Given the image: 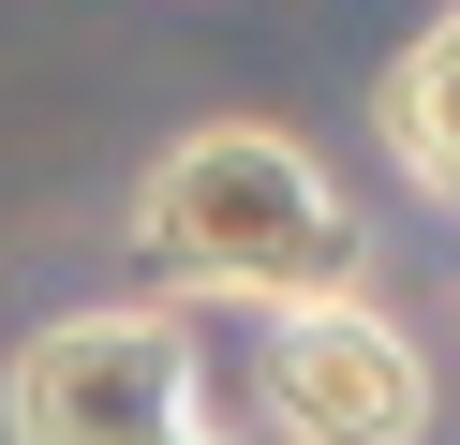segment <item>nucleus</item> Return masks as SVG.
Returning a JSON list of instances; mask_svg holds the SVG:
<instances>
[{
    "label": "nucleus",
    "instance_id": "f257e3e1",
    "mask_svg": "<svg viewBox=\"0 0 460 445\" xmlns=\"http://www.w3.org/2000/svg\"><path fill=\"white\" fill-rule=\"evenodd\" d=\"M134 253H149L164 282H193V297L282 312V297L357 282V208H341V178L312 164L282 119H193V134L134 178Z\"/></svg>",
    "mask_w": 460,
    "mask_h": 445
},
{
    "label": "nucleus",
    "instance_id": "f03ea898",
    "mask_svg": "<svg viewBox=\"0 0 460 445\" xmlns=\"http://www.w3.org/2000/svg\"><path fill=\"white\" fill-rule=\"evenodd\" d=\"M0 431L15 445H179L208 431V342L179 297H104L0 356Z\"/></svg>",
    "mask_w": 460,
    "mask_h": 445
},
{
    "label": "nucleus",
    "instance_id": "7ed1b4c3",
    "mask_svg": "<svg viewBox=\"0 0 460 445\" xmlns=\"http://www.w3.org/2000/svg\"><path fill=\"white\" fill-rule=\"evenodd\" d=\"M268 415L327 431V445H401V431H430V356L371 312V282L282 297L268 312Z\"/></svg>",
    "mask_w": 460,
    "mask_h": 445
},
{
    "label": "nucleus",
    "instance_id": "20e7f679",
    "mask_svg": "<svg viewBox=\"0 0 460 445\" xmlns=\"http://www.w3.org/2000/svg\"><path fill=\"white\" fill-rule=\"evenodd\" d=\"M371 119H386V164L416 178L430 208H460V0H446V15H430L401 59H386Z\"/></svg>",
    "mask_w": 460,
    "mask_h": 445
}]
</instances>
